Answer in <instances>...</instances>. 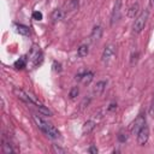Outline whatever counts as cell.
Here are the masks:
<instances>
[{"label": "cell", "mask_w": 154, "mask_h": 154, "mask_svg": "<svg viewBox=\"0 0 154 154\" xmlns=\"http://www.w3.org/2000/svg\"><path fill=\"white\" fill-rule=\"evenodd\" d=\"M32 118H34L36 125L38 126V129H40L41 131H43L47 136H49V137H52V138H54V140L60 138V132H59V130H58L53 124L47 123L46 120H43V119H42L41 117H38L37 114H32Z\"/></svg>", "instance_id": "6da1fadb"}, {"label": "cell", "mask_w": 154, "mask_h": 154, "mask_svg": "<svg viewBox=\"0 0 154 154\" xmlns=\"http://www.w3.org/2000/svg\"><path fill=\"white\" fill-rule=\"evenodd\" d=\"M149 17V11L148 10H143L138 13V16L135 18V22L132 24V30L134 32H141L144 29V25L147 23V19Z\"/></svg>", "instance_id": "7a4b0ae2"}, {"label": "cell", "mask_w": 154, "mask_h": 154, "mask_svg": "<svg viewBox=\"0 0 154 154\" xmlns=\"http://www.w3.org/2000/svg\"><path fill=\"white\" fill-rule=\"evenodd\" d=\"M144 125H146V117H144L143 113H141V114H138L137 118L131 123V126H130L131 134H132V135H137L138 131H140Z\"/></svg>", "instance_id": "3957f363"}, {"label": "cell", "mask_w": 154, "mask_h": 154, "mask_svg": "<svg viewBox=\"0 0 154 154\" xmlns=\"http://www.w3.org/2000/svg\"><path fill=\"white\" fill-rule=\"evenodd\" d=\"M116 55V46L113 43H109L105 47L103 52H102V57H101V60L103 64H108Z\"/></svg>", "instance_id": "277c9868"}, {"label": "cell", "mask_w": 154, "mask_h": 154, "mask_svg": "<svg viewBox=\"0 0 154 154\" xmlns=\"http://www.w3.org/2000/svg\"><path fill=\"white\" fill-rule=\"evenodd\" d=\"M30 59H31V61H32V65L34 66H37V65H40L41 63H42V60H43V55H42V52L40 51V48L37 47V46H32V48H31V51H30Z\"/></svg>", "instance_id": "5b68a950"}, {"label": "cell", "mask_w": 154, "mask_h": 154, "mask_svg": "<svg viewBox=\"0 0 154 154\" xmlns=\"http://www.w3.org/2000/svg\"><path fill=\"white\" fill-rule=\"evenodd\" d=\"M122 6H123V1L122 0H116L114 7H113V11H112V14H111V25H113L114 23H117L119 20L120 14H122Z\"/></svg>", "instance_id": "8992f818"}, {"label": "cell", "mask_w": 154, "mask_h": 154, "mask_svg": "<svg viewBox=\"0 0 154 154\" xmlns=\"http://www.w3.org/2000/svg\"><path fill=\"white\" fill-rule=\"evenodd\" d=\"M94 78V72L93 71H83V72H79L78 75H76V81H79L82 84L84 85H88Z\"/></svg>", "instance_id": "52a82bcc"}, {"label": "cell", "mask_w": 154, "mask_h": 154, "mask_svg": "<svg viewBox=\"0 0 154 154\" xmlns=\"http://www.w3.org/2000/svg\"><path fill=\"white\" fill-rule=\"evenodd\" d=\"M136 136H137V143L140 146H144L148 142V140H149V128L147 126V124L138 131V134Z\"/></svg>", "instance_id": "ba28073f"}, {"label": "cell", "mask_w": 154, "mask_h": 154, "mask_svg": "<svg viewBox=\"0 0 154 154\" xmlns=\"http://www.w3.org/2000/svg\"><path fill=\"white\" fill-rule=\"evenodd\" d=\"M106 85H107V81H99V82H96V84L93 88V94L96 95V96L97 95H101L105 91Z\"/></svg>", "instance_id": "9c48e42d"}, {"label": "cell", "mask_w": 154, "mask_h": 154, "mask_svg": "<svg viewBox=\"0 0 154 154\" xmlns=\"http://www.w3.org/2000/svg\"><path fill=\"white\" fill-rule=\"evenodd\" d=\"M101 36H102V28H101L100 25H95V26L93 28L91 32H90V40H91L93 42H95V41L100 40Z\"/></svg>", "instance_id": "30bf717a"}, {"label": "cell", "mask_w": 154, "mask_h": 154, "mask_svg": "<svg viewBox=\"0 0 154 154\" xmlns=\"http://www.w3.org/2000/svg\"><path fill=\"white\" fill-rule=\"evenodd\" d=\"M13 91H14V94L17 95L18 99H20L22 101H24V102H26V103H31V100H30V97H29V95H28L26 91H24V90H22V89H18V88H14Z\"/></svg>", "instance_id": "8fae6325"}, {"label": "cell", "mask_w": 154, "mask_h": 154, "mask_svg": "<svg viewBox=\"0 0 154 154\" xmlns=\"http://www.w3.org/2000/svg\"><path fill=\"white\" fill-rule=\"evenodd\" d=\"M63 18H64V11L61 8H55V10L52 11V13H51L52 22L57 23V22H60Z\"/></svg>", "instance_id": "7c38bea8"}, {"label": "cell", "mask_w": 154, "mask_h": 154, "mask_svg": "<svg viewBox=\"0 0 154 154\" xmlns=\"http://www.w3.org/2000/svg\"><path fill=\"white\" fill-rule=\"evenodd\" d=\"M95 126H96V123L94 120H87L83 124V126H82V132L84 135H88V134H90L95 129Z\"/></svg>", "instance_id": "4fadbf2b"}, {"label": "cell", "mask_w": 154, "mask_h": 154, "mask_svg": "<svg viewBox=\"0 0 154 154\" xmlns=\"http://www.w3.org/2000/svg\"><path fill=\"white\" fill-rule=\"evenodd\" d=\"M138 13H140V4L138 2H135L128 10V17L129 18H136L138 16Z\"/></svg>", "instance_id": "5bb4252c"}, {"label": "cell", "mask_w": 154, "mask_h": 154, "mask_svg": "<svg viewBox=\"0 0 154 154\" xmlns=\"http://www.w3.org/2000/svg\"><path fill=\"white\" fill-rule=\"evenodd\" d=\"M16 29H17V32H19L20 35H24V36L30 35V29L24 24H16Z\"/></svg>", "instance_id": "9a60e30c"}, {"label": "cell", "mask_w": 154, "mask_h": 154, "mask_svg": "<svg viewBox=\"0 0 154 154\" xmlns=\"http://www.w3.org/2000/svg\"><path fill=\"white\" fill-rule=\"evenodd\" d=\"M88 53H89V47H88V45H81V46L78 47V49H77V55H78L79 58L87 57Z\"/></svg>", "instance_id": "2e32d148"}, {"label": "cell", "mask_w": 154, "mask_h": 154, "mask_svg": "<svg viewBox=\"0 0 154 154\" xmlns=\"http://www.w3.org/2000/svg\"><path fill=\"white\" fill-rule=\"evenodd\" d=\"M25 66H26V57H22L14 63V67L16 69H24Z\"/></svg>", "instance_id": "e0dca14e"}, {"label": "cell", "mask_w": 154, "mask_h": 154, "mask_svg": "<svg viewBox=\"0 0 154 154\" xmlns=\"http://www.w3.org/2000/svg\"><path fill=\"white\" fill-rule=\"evenodd\" d=\"M2 152H4L5 154H12V153L14 152V149L12 148V146H11L8 142L4 141V142H2Z\"/></svg>", "instance_id": "ac0fdd59"}, {"label": "cell", "mask_w": 154, "mask_h": 154, "mask_svg": "<svg viewBox=\"0 0 154 154\" xmlns=\"http://www.w3.org/2000/svg\"><path fill=\"white\" fill-rule=\"evenodd\" d=\"M37 108H38L40 113H42V114H45V116H47V117H52V116H53V113H52L47 107H45L42 103H41V105H38V106H37Z\"/></svg>", "instance_id": "d6986e66"}, {"label": "cell", "mask_w": 154, "mask_h": 154, "mask_svg": "<svg viewBox=\"0 0 154 154\" xmlns=\"http://www.w3.org/2000/svg\"><path fill=\"white\" fill-rule=\"evenodd\" d=\"M78 93H79L78 87H72V88H71V90H70V93H69L70 99H75V97L78 95Z\"/></svg>", "instance_id": "ffe728a7"}, {"label": "cell", "mask_w": 154, "mask_h": 154, "mask_svg": "<svg viewBox=\"0 0 154 154\" xmlns=\"http://www.w3.org/2000/svg\"><path fill=\"white\" fill-rule=\"evenodd\" d=\"M69 7H70V11L77 10L78 8V0H71L69 4Z\"/></svg>", "instance_id": "44dd1931"}, {"label": "cell", "mask_w": 154, "mask_h": 154, "mask_svg": "<svg viewBox=\"0 0 154 154\" xmlns=\"http://www.w3.org/2000/svg\"><path fill=\"white\" fill-rule=\"evenodd\" d=\"M126 140H128V135L124 134L123 131H120V132L118 134V141H119V142H125Z\"/></svg>", "instance_id": "7402d4cb"}, {"label": "cell", "mask_w": 154, "mask_h": 154, "mask_svg": "<svg viewBox=\"0 0 154 154\" xmlns=\"http://www.w3.org/2000/svg\"><path fill=\"white\" fill-rule=\"evenodd\" d=\"M89 102H90V99H89V97H84L83 101L81 102V108H85V107H88Z\"/></svg>", "instance_id": "603a6c76"}, {"label": "cell", "mask_w": 154, "mask_h": 154, "mask_svg": "<svg viewBox=\"0 0 154 154\" xmlns=\"http://www.w3.org/2000/svg\"><path fill=\"white\" fill-rule=\"evenodd\" d=\"M32 18H34V19H36V20H41V19H42V13H41V12L35 11V12L32 13Z\"/></svg>", "instance_id": "cb8c5ba5"}, {"label": "cell", "mask_w": 154, "mask_h": 154, "mask_svg": "<svg viewBox=\"0 0 154 154\" xmlns=\"http://www.w3.org/2000/svg\"><path fill=\"white\" fill-rule=\"evenodd\" d=\"M138 55H140V53H138V52H136V53H132V55H131V64H135V63L137 61V59H138Z\"/></svg>", "instance_id": "d4e9b609"}, {"label": "cell", "mask_w": 154, "mask_h": 154, "mask_svg": "<svg viewBox=\"0 0 154 154\" xmlns=\"http://www.w3.org/2000/svg\"><path fill=\"white\" fill-rule=\"evenodd\" d=\"M53 70H54V71H58V72H60V71H61V65H60L59 63L54 61V63H53Z\"/></svg>", "instance_id": "484cf974"}, {"label": "cell", "mask_w": 154, "mask_h": 154, "mask_svg": "<svg viewBox=\"0 0 154 154\" xmlns=\"http://www.w3.org/2000/svg\"><path fill=\"white\" fill-rule=\"evenodd\" d=\"M88 152H89L90 154H96V153H97V148L93 144V146H90V147L88 148Z\"/></svg>", "instance_id": "4316f807"}, {"label": "cell", "mask_w": 154, "mask_h": 154, "mask_svg": "<svg viewBox=\"0 0 154 154\" xmlns=\"http://www.w3.org/2000/svg\"><path fill=\"white\" fill-rule=\"evenodd\" d=\"M53 150H54V152H57V153H65V150H64L63 148H60V147H57L55 144L53 146Z\"/></svg>", "instance_id": "83f0119b"}, {"label": "cell", "mask_w": 154, "mask_h": 154, "mask_svg": "<svg viewBox=\"0 0 154 154\" xmlns=\"http://www.w3.org/2000/svg\"><path fill=\"white\" fill-rule=\"evenodd\" d=\"M149 116H152V117H154V100H153V102H152V105H150V107H149Z\"/></svg>", "instance_id": "f1b7e54d"}, {"label": "cell", "mask_w": 154, "mask_h": 154, "mask_svg": "<svg viewBox=\"0 0 154 154\" xmlns=\"http://www.w3.org/2000/svg\"><path fill=\"white\" fill-rule=\"evenodd\" d=\"M114 109H117V103H111L109 107L107 108L108 112H112V111H114Z\"/></svg>", "instance_id": "f546056e"}, {"label": "cell", "mask_w": 154, "mask_h": 154, "mask_svg": "<svg viewBox=\"0 0 154 154\" xmlns=\"http://www.w3.org/2000/svg\"><path fill=\"white\" fill-rule=\"evenodd\" d=\"M149 5H150V7L154 8V0H149Z\"/></svg>", "instance_id": "4dcf8cb0"}]
</instances>
